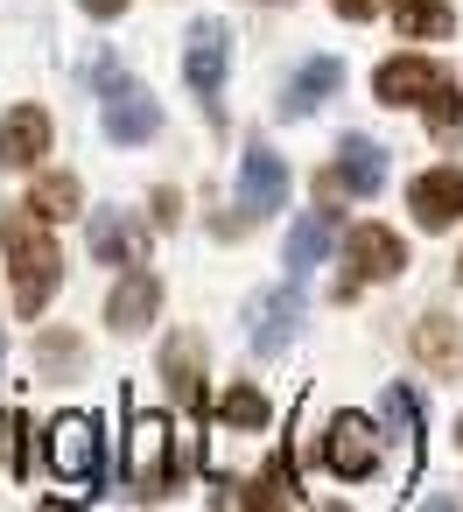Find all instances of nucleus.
<instances>
[{
	"label": "nucleus",
	"instance_id": "nucleus-1",
	"mask_svg": "<svg viewBox=\"0 0 463 512\" xmlns=\"http://www.w3.org/2000/svg\"><path fill=\"white\" fill-rule=\"evenodd\" d=\"M0 253H8V267H15V309L22 316H43L50 288L64 281V253L50 239V218L36 204H15L8 218H0Z\"/></svg>",
	"mask_w": 463,
	"mask_h": 512
},
{
	"label": "nucleus",
	"instance_id": "nucleus-2",
	"mask_svg": "<svg viewBox=\"0 0 463 512\" xmlns=\"http://www.w3.org/2000/svg\"><path fill=\"white\" fill-rule=\"evenodd\" d=\"M43 449H50V470L57 477H71V484H92L99 477V421L92 414H57L50 435H43Z\"/></svg>",
	"mask_w": 463,
	"mask_h": 512
},
{
	"label": "nucleus",
	"instance_id": "nucleus-3",
	"mask_svg": "<svg viewBox=\"0 0 463 512\" xmlns=\"http://www.w3.org/2000/svg\"><path fill=\"white\" fill-rule=\"evenodd\" d=\"M337 155H344V162L323 169V204H337V197H372V190L386 183V148H379V141L351 134Z\"/></svg>",
	"mask_w": 463,
	"mask_h": 512
},
{
	"label": "nucleus",
	"instance_id": "nucleus-4",
	"mask_svg": "<svg viewBox=\"0 0 463 512\" xmlns=\"http://www.w3.org/2000/svg\"><path fill=\"white\" fill-rule=\"evenodd\" d=\"M323 463H330L337 477H372V470H379V428H372L365 414H337V421L323 428Z\"/></svg>",
	"mask_w": 463,
	"mask_h": 512
},
{
	"label": "nucleus",
	"instance_id": "nucleus-5",
	"mask_svg": "<svg viewBox=\"0 0 463 512\" xmlns=\"http://www.w3.org/2000/svg\"><path fill=\"white\" fill-rule=\"evenodd\" d=\"M176 435H169V421L162 414H141L134 421V491L141 498H162L169 491V477H176Z\"/></svg>",
	"mask_w": 463,
	"mask_h": 512
},
{
	"label": "nucleus",
	"instance_id": "nucleus-6",
	"mask_svg": "<svg viewBox=\"0 0 463 512\" xmlns=\"http://www.w3.org/2000/svg\"><path fill=\"white\" fill-rule=\"evenodd\" d=\"M106 134L113 141H155L162 134V106L134 78H106Z\"/></svg>",
	"mask_w": 463,
	"mask_h": 512
},
{
	"label": "nucleus",
	"instance_id": "nucleus-7",
	"mask_svg": "<svg viewBox=\"0 0 463 512\" xmlns=\"http://www.w3.org/2000/svg\"><path fill=\"white\" fill-rule=\"evenodd\" d=\"M281 204H288V162L267 155V148H246V162H239V211H246V225L281 211Z\"/></svg>",
	"mask_w": 463,
	"mask_h": 512
},
{
	"label": "nucleus",
	"instance_id": "nucleus-8",
	"mask_svg": "<svg viewBox=\"0 0 463 512\" xmlns=\"http://www.w3.org/2000/svg\"><path fill=\"white\" fill-rule=\"evenodd\" d=\"M344 267H358V281H393L407 267V246L386 225H351L344 232Z\"/></svg>",
	"mask_w": 463,
	"mask_h": 512
},
{
	"label": "nucleus",
	"instance_id": "nucleus-9",
	"mask_svg": "<svg viewBox=\"0 0 463 512\" xmlns=\"http://www.w3.org/2000/svg\"><path fill=\"white\" fill-rule=\"evenodd\" d=\"M50 155V113L43 106H15L0 120V169H36Z\"/></svg>",
	"mask_w": 463,
	"mask_h": 512
},
{
	"label": "nucleus",
	"instance_id": "nucleus-10",
	"mask_svg": "<svg viewBox=\"0 0 463 512\" xmlns=\"http://www.w3.org/2000/svg\"><path fill=\"white\" fill-rule=\"evenodd\" d=\"M435 85H442V71H435L428 57H386V64H379V78H372L379 106H393V113H400V106H421Z\"/></svg>",
	"mask_w": 463,
	"mask_h": 512
},
{
	"label": "nucleus",
	"instance_id": "nucleus-11",
	"mask_svg": "<svg viewBox=\"0 0 463 512\" xmlns=\"http://www.w3.org/2000/svg\"><path fill=\"white\" fill-rule=\"evenodd\" d=\"M295 323H302V295H295V281L274 288V295H260V302H253V351H260V358H281L288 337H295Z\"/></svg>",
	"mask_w": 463,
	"mask_h": 512
},
{
	"label": "nucleus",
	"instance_id": "nucleus-12",
	"mask_svg": "<svg viewBox=\"0 0 463 512\" xmlns=\"http://www.w3.org/2000/svg\"><path fill=\"white\" fill-rule=\"evenodd\" d=\"M407 204H414V218H421L428 232H449V225L463 218V176H456V169H428V176H414Z\"/></svg>",
	"mask_w": 463,
	"mask_h": 512
},
{
	"label": "nucleus",
	"instance_id": "nucleus-13",
	"mask_svg": "<svg viewBox=\"0 0 463 512\" xmlns=\"http://www.w3.org/2000/svg\"><path fill=\"white\" fill-rule=\"evenodd\" d=\"M155 309H162V281L134 267V274L113 288V302H106V323H113L120 337H141V330L155 323Z\"/></svg>",
	"mask_w": 463,
	"mask_h": 512
},
{
	"label": "nucleus",
	"instance_id": "nucleus-14",
	"mask_svg": "<svg viewBox=\"0 0 463 512\" xmlns=\"http://www.w3.org/2000/svg\"><path fill=\"white\" fill-rule=\"evenodd\" d=\"M183 78H190L197 99H218V85H225V29H218V22H197V29H190Z\"/></svg>",
	"mask_w": 463,
	"mask_h": 512
},
{
	"label": "nucleus",
	"instance_id": "nucleus-15",
	"mask_svg": "<svg viewBox=\"0 0 463 512\" xmlns=\"http://www.w3.org/2000/svg\"><path fill=\"white\" fill-rule=\"evenodd\" d=\"M141 253H148V232L127 218V211H92V260H106V267H141Z\"/></svg>",
	"mask_w": 463,
	"mask_h": 512
},
{
	"label": "nucleus",
	"instance_id": "nucleus-16",
	"mask_svg": "<svg viewBox=\"0 0 463 512\" xmlns=\"http://www.w3.org/2000/svg\"><path fill=\"white\" fill-rule=\"evenodd\" d=\"M162 372H169L176 407H183V414H197V407H204V358H197V337H176V344L162 351Z\"/></svg>",
	"mask_w": 463,
	"mask_h": 512
},
{
	"label": "nucleus",
	"instance_id": "nucleus-17",
	"mask_svg": "<svg viewBox=\"0 0 463 512\" xmlns=\"http://www.w3.org/2000/svg\"><path fill=\"white\" fill-rule=\"evenodd\" d=\"M337 85H344V64H337V57H316V64H302V71L288 78V99H281V106H288V113H316Z\"/></svg>",
	"mask_w": 463,
	"mask_h": 512
},
{
	"label": "nucleus",
	"instance_id": "nucleus-18",
	"mask_svg": "<svg viewBox=\"0 0 463 512\" xmlns=\"http://www.w3.org/2000/svg\"><path fill=\"white\" fill-rule=\"evenodd\" d=\"M393 22H400L407 43H435V36L456 29V8L449 0H393Z\"/></svg>",
	"mask_w": 463,
	"mask_h": 512
},
{
	"label": "nucleus",
	"instance_id": "nucleus-19",
	"mask_svg": "<svg viewBox=\"0 0 463 512\" xmlns=\"http://www.w3.org/2000/svg\"><path fill=\"white\" fill-rule=\"evenodd\" d=\"M386 428L400 435V477H414V463H421V414H414V393L407 386L386 393Z\"/></svg>",
	"mask_w": 463,
	"mask_h": 512
},
{
	"label": "nucleus",
	"instance_id": "nucleus-20",
	"mask_svg": "<svg viewBox=\"0 0 463 512\" xmlns=\"http://www.w3.org/2000/svg\"><path fill=\"white\" fill-rule=\"evenodd\" d=\"M29 204H36L43 218H78V204H85V183H78L71 169H50V176H36Z\"/></svg>",
	"mask_w": 463,
	"mask_h": 512
},
{
	"label": "nucleus",
	"instance_id": "nucleus-21",
	"mask_svg": "<svg viewBox=\"0 0 463 512\" xmlns=\"http://www.w3.org/2000/svg\"><path fill=\"white\" fill-rule=\"evenodd\" d=\"M323 246H330V211L295 218V232H288V274H309L323 260Z\"/></svg>",
	"mask_w": 463,
	"mask_h": 512
},
{
	"label": "nucleus",
	"instance_id": "nucleus-22",
	"mask_svg": "<svg viewBox=\"0 0 463 512\" xmlns=\"http://www.w3.org/2000/svg\"><path fill=\"white\" fill-rule=\"evenodd\" d=\"M218 421H225V428H267L274 407H267L260 386H225V393H218Z\"/></svg>",
	"mask_w": 463,
	"mask_h": 512
},
{
	"label": "nucleus",
	"instance_id": "nucleus-23",
	"mask_svg": "<svg viewBox=\"0 0 463 512\" xmlns=\"http://www.w3.org/2000/svg\"><path fill=\"white\" fill-rule=\"evenodd\" d=\"M421 113H428V127H435V141H456V134H463V99H456V85H449V78L421 99Z\"/></svg>",
	"mask_w": 463,
	"mask_h": 512
},
{
	"label": "nucleus",
	"instance_id": "nucleus-24",
	"mask_svg": "<svg viewBox=\"0 0 463 512\" xmlns=\"http://www.w3.org/2000/svg\"><path fill=\"white\" fill-rule=\"evenodd\" d=\"M246 505H295V463H288V456H274V463L253 477Z\"/></svg>",
	"mask_w": 463,
	"mask_h": 512
},
{
	"label": "nucleus",
	"instance_id": "nucleus-25",
	"mask_svg": "<svg viewBox=\"0 0 463 512\" xmlns=\"http://www.w3.org/2000/svg\"><path fill=\"white\" fill-rule=\"evenodd\" d=\"M0 477H22V414H0Z\"/></svg>",
	"mask_w": 463,
	"mask_h": 512
},
{
	"label": "nucleus",
	"instance_id": "nucleus-26",
	"mask_svg": "<svg viewBox=\"0 0 463 512\" xmlns=\"http://www.w3.org/2000/svg\"><path fill=\"white\" fill-rule=\"evenodd\" d=\"M414 351L442 365V358H449V323H442V316H421V323H414Z\"/></svg>",
	"mask_w": 463,
	"mask_h": 512
},
{
	"label": "nucleus",
	"instance_id": "nucleus-27",
	"mask_svg": "<svg viewBox=\"0 0 463 512\" xmlns=\"http://www.w3.org/2000/svg\"><path fill=\"white\" fill-rule=\"evenodd\" d=\"M330 8H337L344 22H372V15H386V0H330Z\"/></svg>",
	"mask_w": 463,
	"mask_h": 512
},
{
	"label": "nucleus",
	"instance_id": "nucleus-28",
	"mask_svg": "<svg viewBox=\"0 0 463 512\" xmlns=\"http://www.w3.org/2000/svg\"><path fill=\"white\" fill-rule=\"evenodd\" d=\"M78 358V337H43V365H71Z\"/></svg>",
	"mask_w": 463,
	"mask_h": 512
},
{
	"label": "nucleus",
	"instance_id": "nucleus-29",
	"mask_svg": "<svg viewBox=\"0 0 463 512\" xmlns=\"http://www.w3.org/2000/svg\"><path fill=\"white\" fill-rule=\"evenodd\" d=\"M78 8H85L92 22H113V15H127V0H78Z\"/></svg>",
	"mask_w": 463,
	"mask_h": 512
},
{
	"label": "nucleus",
	"instance_id": "nucleus-30",
	"mask_svg": "<svg viewBox=\"0 0 463 512\" xmlns=\"http://www.w3.org/2000/svg\"><path fill=\"white\" fill-rule=\"evenodd\" d=\"M456 281H463V253H456Z\"/></svg>",
	"mask_w": 463,
	"mask_h": 512
},
{
	"label": "nucleus",
	"instance_id": "nucleus-31",
	"mask_svg": "<svg viewBox=\"0 0 463 512\" xmlns=\"http://www.w3.org/2000/svg\"><path fill=\"white\" fill-rule=\"evenodd\" d=\"M456 442H463V428H456Z\"/></svg>",
	"mask_w": 463,
	"mask_h": 512
}]
</instances>
